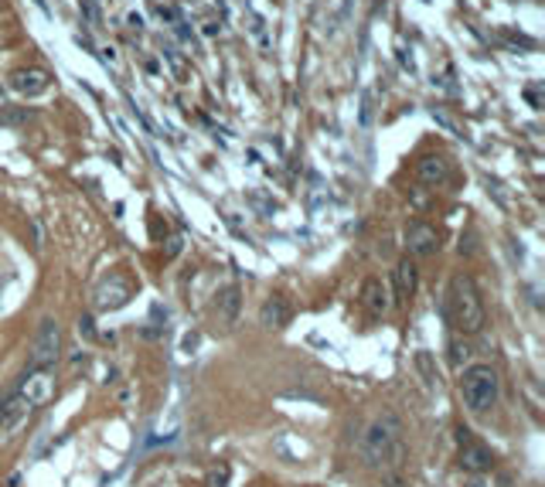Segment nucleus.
Segmentation results:
<instances>
[{
  "label": "nucleus",
  "mask_w": 545,
  "mask_h": 487,
  "mask_svg": "<svg viewBox=\"0 0 545 487\" xmlns=\"http://www.w3.org/2000/svg\"><path fill=\"white\" fill-rule=\"evenodd\" d=\"M361 460L368 467H392L403 456V419L399 412L385 409L382 416H375L368 429L361 433Z\"/></svg>",
  "instance_id": "nucleus-1"
},
{
  "label": "nucleus",
  "mask_w": 545,
  "mask_h": 487,
  "mask_svg": "<svg viewBox=\"0 0 545 487\" xmlns=\"http://www.w3.org/2000/svg\"><path fill=\"white\" fill-rule=\"evenodd\" d=\"M447 317L450 324L460 334H477L484 328V300H481V290L477 283L457 273L450 280V290H447Z\"/></svg>",
  "instance_id": "nucleus-2"
},
{
  "label": "nucleus",
  "mask_w": 545,
  "mask_h": 487,
  "mask_svg": "<svg viewBox=\"0 0 545 487\" xmlns=\"http://www.w3.org/2000/svg\"><path fill=\"white\" fill-rule=\"evenodd\" d=\"M498 395H501V375L491 365H470V368H464V375H460V399H464V406L474 416H481L491 406H498Z\"/></svg>",
  "instance_id": "nucleus-3"
},
{
  "label": "nucleus",
  "mask_w": 545,
  "mask_h": 487,
  "mask_svg": "<svg viewBox=\"0 0 545 487\" xmlns=\"http://www.w3.org/2000/svg\"><path fill=\"white\" fill-rule=\"evenodd\" d=\"M62 355V324L55 317H45L41 328H38V337L31 345V358H28V368H51Z\"/></svg>",
  "instance_id": "nucleus-4"
},
{
  "label": "nucleus",
  "mask_w": 545,
  "mask_h": 487,
  "mask_svg": "<svg viewBox=\"0 0 545 487\" xmlns=\"http://www.w3.org/2000/svg\"><path fill=\"white\" fill-rule=\"evenodd\" d=\"M31 402L24 399V395H7L4 402H0V443L14 440L17 433L28 426V419H31Z\"/></svg>",
  "instance_id": "nucleus-5"
},
{
  "label": "nucleus",
  "mask_w": 545,
  "mask_h": 487,
  "mask_svg": "<svg viewBox=\"0 0 545 487\" xmlns=\"http://www.w3.org/2000/svg\"><path fill=\"white\" fill-rule=\"evenodd\" d=\"M17 395H24L31 402V409L48 406L55 399V375H51V368H28L24 378H21V385H17Z\"/></svg>",
  "instance_id": "nucleus-6"
},
{
  "label": "nucleus",
  "mask_w": 545,
  "mask_h": 487,
  "mask_svg": "<svg viewBox=\"0 0 545 487\" xmlns=\"http://www.w3.org/2000/svg\"><path fill=\"white\" fill-rule=\"evenodd\" d=\"M457 440H460V467L464 471H470V473H484V471H491L494 467V454L484 446V443H477V440H470V429H457Z\"/></svg>",
  "instance_id": "nucleus-7"
},
{
  "label": "nucleus",
  "mask_w": 545,
  "mask_h": 487,
  "mask_svg": "<svg viewBox=\"0 0 545 487\" xmlns=\"http://www.w3.org/2000/svg\"><path fill=\"white\" fill-rule=\"evenodd\" d=\"M133 297V290H130V283H126L123 276H109V280H103V283L95 286V293H93V303L99 307V310H120L126 300Z\"/></svg>",
  "instance_id": "nucleus-8"
},
{
  "label": "nucleus",
  "mask_w": 545,
  "mask_h": 487,
  "mask_svg": "<svg viewBox=\"0 0 545 487\" xmlns=\"http://www.w3.org/2000/svg\"><path fill=\"white\" fill-rule=\"evenodd\" d=\"M405 246L412 256H433L440 249V232L426 221H412V225H405Z\"/></svg>",
  "instance_id": "nucleus-9"
},
{
  "label": "nucleus",
  "mask_w": 545,
  "mask_h": 487,
  "mask_svg": "<svg viewBox=\"0 0 545 487\" xmlns=\"http://www.w3.org/2000/svg\"><path fill=\"white\" fill-rule=\"evenodd\" d=\"M48 72L45 68H14L11 72V89L21 95H41L48 89Z\"/></svg>",
  "instance_id": "nucleus-10"
},
{
  "label": "nucleus",
  "mask_w": 545,
  "mask_h": 487,
  "mask_svg": "<svg viewBox=\"0 0 545 487\" xmlns=\"http://www.w3.org/2000/svg\"><path fill=\"white\" fill-rule=\"evenodd\" d=\"M239 307H242V290L239 286H225V290H218L215 297V317L222 328H232L235 317H239Z\"/></svg>",
  "instance_id": "nucleus-11"
},
{
  "label": "nucleus",
  "mask_w": 545,
  "mask_h": 487,
  "mask_svg": "<svg viewBox=\"0 0 545 487\" xmlns=\"http://www.w3.org/2000/svg\"><path fill=\"white\" fill-rule=\"evenodd\" d=\"M259 324L266 330H280L290 324V303L280 297V293H273V297L266 300L263 307H259Z\"/></svg>",
  "instance_id": "nucleus-12"
},
{
  "label": "nucleus",
  "mask_w": 545,
  "mask_h": 487,
  "mask_svg": "<svg viewBox=\"0 0 545 487\" xmlns=\"http://www.w3.org/2000/svg\"><path fill=\"white\" fill-rule=\"evenodd\" d=\"M416 286H420V269L412 259H399V266H395V300L399 303H409L412 293H416Z\"/></svg>",
  "instance_id": "nucleus-13"
},
{
  "label": "nucleus",
  "mask_w": 545,
  "mask_h": 487,
  "mask_svg": "<svg viewBox=\"0 0 545 487\" xmlns=\"http://www.w3.org/2000/svg\"><path fill=\"white\" fill-rule=\"evenodd\" d=\"M416 177H420L422 184H443L450 177V164H447L443 154H426L416 164Z\"/></svg>",
  "instance_id": "nucleus-14"
},
{
  "label": "nucleus",
  "mask_w": 545,
  "mask_h": 487,
  "mask_svg": "<svg viewBox=\"0 0 545 487\" xmlns=\"http://www.w3.org/2000/svg\"><path fill=\"white\" fill-rule=\"evenodd\" d=\"M361 303L372 310V314H385L392 307L389 300V286L382 283L378 276H372V280H365V286H361Z\"/></svg>",
  "instance_id": "nucleus-15"
},
{
  "label": "nucleus",
  "mask_w": 545,
  "mask_h": 487,
  "mask_svg": "<svg viewBox=\"0 0 545 487\" xmlns=\"http://www.w3.org/2000/svg\"><path fill=\"white\" fill-rule=\"evenodd\" d=\"M416 368H420L426 389H436V362H433L430 351H416Z\"/></svg>",
  "instance_id": "nucleus-16"
},
{
  "label": "nucleus",
  "mask_w": 545,
  "mask_h": 487,
  "mask_svg": "<svg viewBox=\"0 0 545 487\" xmlns=\"http://www.w3.org/2000/svg\"><path fill=\"white\" fill-rule=\"evenodd\" d=\"M225 484H229V467H225V464H215V467L208 471L204 487H225Z\"/></svg>",
  "instance_id": "nucleus-17"
},
{
  "label": "nucleus",
  "mask_w": 545,
  "mask_h": 487,
  "mask_svg": "<svg viewBox=\"0 0 545 487\" xmlns=\"http://www.w3.org/2000/svg\"><path fill=\"white\" fill-rule=\"evenodd\" d=\"M34 112L24 106V110H0V123H28Z\"/></svg>",
  "instance_id": "nucleus-18"
},
{
  "label": "nucleus",
  "mask_w": 545,
  "mask_h": 487,
  "mask_svg": "<svg viewBox=\"0 0 545 487\" xmlns=\"http://www.w3.org/2000/svg\"><path fill=\"white\" fill-rule=\"evenodd\" d=\"M470 358V347L467 345H460V341H453L450 345V362H453V368H460V365Z\"/></svg>",
  "instance_id": "nucleus-19"
},
{
  "label": "nucleus",
  "mask_w": 545,
  "mask_h": 487,
  "mask_svg": "<svg viewBox=\"0 0 545 487\" xmlns=\"http://www.w3.org/2000/svg\"><path fill=\"white\" fill-rule=\"evenodd\" d=\"M433 120H436V123H440V126H447V130H450L453 137H464V133H460V126L453 123V120H450V116H447V112H443V110H433Z\"/></svg>",
  "instance_id": "nucleus-20"
},
{
  "label": "nucleus",
  "mask_w": 545,
  "mask_h": 487,
  "mask_svg": "<svg viewBox=\"0 0 545 487\" xmlns=\"http://www.w3.org/2000/svg\"><path fill=\"white\" fill-rule=\"evenodd\" d=\"M525 99H529L531 110H542V85H539V82L529 85V89H525Z\"/></svg>",
  "instance_id": "nucleus-21"
},
{
  "label": "nucleus",
  "mask_w": 545,
  "mask_h": 487,
  "mask_svg": "<svg viewBox=\"0 0 545 487\" xmlns=\"http://www.w3.org/2000/svg\"><path fill=\"white\" fill-rule=\"evenodd\" d=\"M28 225H31V232H34V249H45V229H41V221L31 219Z\"/></svg>",
  "instance_id": "nucleus-22"
},
{
  "label": "nucleus",
  "mask_w": 545,
  "mask_h": 487,
  "mask_svg": "<svg viewBox=\"0 0 545 487\" xmlns=\"http://www.w3.org/2000/svg\"><path fill=\"white\" fill-rule=\"evenodd\" d=\"M484 181H487V194H494V198H498V204H504V208H508V198H504V191H501L498 181H491V177H484Z\"/></svg>",
  "instance_id": "nucleus-23"
},
{
  "label": "nucleus",
  "mask_w": 545,
  "mask_h": 487,
  "mask_svg": "<svg viewBox=\"0 0 545 487\" xmlns=\"http://www.w3.org/2000/svg\"><path fill=\"white\" fill-rule=\"evenodd\" d=\"M82 14L89 17V21H93V24H95V28L103 24V17H99V11H95V4H89V0H82Z\"/></svg>",
  "instance_id": "nucleus-24"
},
{
  "label": "nucleus",
  "mask_w": 545,
  "mask_h": 487,
  "mask_svg": "<svg viewBox=\"0 0 545 487\" xmlns=\"http://www.w3.org/2000/svg\"><path fill=\"white\" fill-rule=\"evenodd\" d=\"M78 330L85 334V337H95V324H93V317L85 314V317H78Z\"/></svg>",
  "instance_id": "nucleus-25"
},
{
  "label": "nucleus",
  "mask_w": 545,
  "mask_h": 487,
  "mask_svg": "<svg viewBox=\"0 0 545 487\" xmlns=\"http://www.w3.org/2000/svg\"><path fill=\"white\" fill-rule=\"evenodd\" d=\"M361 123H372V95H365V106H361Z\"/></svg>",
  "instance_id": "nucleus-26"
},
{
  "label": "nucleus",
  "mask_w": 545,
  "mask_h": 487,
  "mask_svg": "<svg viewBox=\"0 0 545 487\" xmlns=\"http://www.w3.org/2000/svg\"><path fill=\"white\" fill-rule=\"evenodd\" d=\"M181 246H185V239H181V236H174L171 242H167V256H177V252H181Z\"/></svg>",
  "instance_id": "nucleus-27"
},
{
  "label": "nucleus",
  "mask_w": 545,
  "mask_h": 487,
  "mask_svg": "<svg viewBox=\"0 0 545 487\" xmlns=\"http://www.w3.org/2000/svg\"><path fill=\"white\" fill-rule=\"evenodd\" d=\"M399 62L409 68V72H416V62H412V55H405V51H399Z\"/></svg>",
  "instance_id": "nucleus-28"
},
{
  "label": "nucleus",
  "mask_w": 545,
  "mask_h": 487,
  "mask_svg": "<svg viewBox=\"0 0 545 487\" xmlns=\"http://www.w3.org/2000/svg\"><path fill=\"white\" fill-rule=\"evenodd\" d=\"M126 21H130V28H133V31H140V28H143V17L140 14H130Z\"/></svg>",
  "instance_id": "nucleus-29"
},
{
  "label": "nucleus",
  "mask_w": 545,
  "mask_h": 487,
  "mask_svg": "<svg viewBox=\"0 0 545 487\" xmlns=\"http://www.w3.org/2000/svg\"><path fill=\"white\" fill-rule=\"evenodd\" d=\"M34 7H38L41 14H51V7H48V0H34Z\"/></svg>",
  "instance_id": "nucleus-30"
},
{
  "label": "nucleus",
  "mask_w": 545,
  "mask_h": 487,
  "mask_svg": "<svg viewBox=\"0 0 545 487\" xmlns=\"http://www.w3.org/2000/svg\"><path fill=\"white\" fill-rule=\"evenodd\" d=\"M467 487H484V484H481V481H470V484H467Z\"/></svg>",
  "instance_id": "nucleus-31"
}]
</instances>
